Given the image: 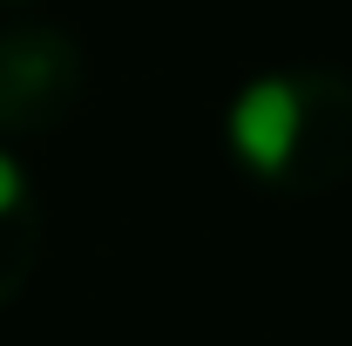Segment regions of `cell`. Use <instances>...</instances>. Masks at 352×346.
<instances>
[{
	"mask_svg": "<svg viewBox=\"0 0 352 346\" xmlns=\"http://www.w3.org/2000/svg\"><path fill=\"white\" fill-rule=\"evenodd\" d=\"M223 143L237 170L285 190V197H318L352 176V75L339 68H271L237 88Z\"/></svg>",
	"mask_w": 352,
	"mask_h": 346,
	"instance_id": "cell-1",
	"label": "cell"
},
{
	"mask_svg": "<svg viewBox=\"0 0 352 346\" xmlns=\"http://www.w3.org/2000/svg\"><path fill=\"white\" fill-rule=\"evenodd\" d=\"M88 61L54 21H0V143L47 136L75 116Z\"/></svg>",
	"mask_w": 352,
	"mask_h": 346,
	"instance_id": "cell-2",
	"label": "cell"
},
{
	"mask_svg": "<svg viewBox=\"0 0 352 346\" xmlns=\"http://www.w3.org/2000/svg\"><path fill=\"white\" fill-rule=\"evenodd\" d=\"M34 265H41V197L21 170V156L0 143V305L28 292Z\"/></svg>",
	"mask_w": 352,
	"mask_h": 346,
	"instance_id": "cell-3",
	"label": "cell"
},
{
	"mask_svg": "<svg viewBox=\"0 0 352 346\" xmlns=\"http://www.w3.org/2000/svg\"><path fill=\"white\" fill-rule=\"evenodd\" d=\"M0 7H21V0H0Z\"/></svg>",
	"mask_w": 352,
	"mask_h": 346,
	"instance_id": "cell-4",
	"label": "cell"
}]
</instances>
